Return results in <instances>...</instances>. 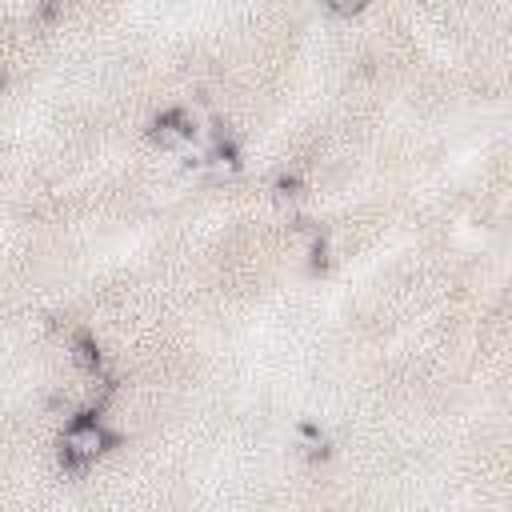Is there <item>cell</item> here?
I'll return each mask as SVG.
<instances>
[{"mask_svg": "<svg viewBox=\"0 0 512 512\" xmlns=\"http://www.w3.org/2000/svg\"><path fill=\"white\" fill-rule=\"evenodd\" d=\"M300 444H304L308 456H320V452L328 448V440H324V432H320L316 424H304V428H300Z\"/></svg>", "mask_w": 512, "mask_h": 512, "instance_id": "7a4b0ae2", "label": "cell"}, {"mask_svg": "<svg viewBox=\"0 0 512 512\" xmlns=\"http://www.w3.org/2000/svg\"><path fill=\"white\" fill-rule=\"evenodd\" d=\"M372 0H328V8L336 12V16H356V12H364Z\"/></svg>", "mask_w": 512, "mask_h": 512, "instance_id": "3957f363", "label": "cell"}, {"mask_svg": "<svg viewBox=\"0 0 512 512\" xmlns=\"http://www.w3.org/2000/svg\"><path fill=\"white\" fill-rule=\"evenodd\" d=\"M108 448H112V432H108V424H104L100 416H80V420H72V424L64 428V436H60V456H64V464H72V468L96 464Z\"/></svg>", "mask_w": 512, "mask_h": 512, "instance_id": "6da1fadb", "label": "cell"}]
</instances>
